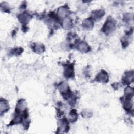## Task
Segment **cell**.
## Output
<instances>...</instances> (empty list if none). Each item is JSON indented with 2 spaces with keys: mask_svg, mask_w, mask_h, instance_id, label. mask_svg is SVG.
<instances>
[{
  "mask_svg": "<svg viewBox=\"0 0 134 134\" xmlns=\"http://www.w3.org/2000/svg\"><path fill=\"white\" fill-rule=\"evenodd\" d=\"M133 88L130 86H127L125 89V97L131 98L133 95Z\"/></svg>",
  "mask_w": 134,
  "mask_h": 134,
  "instance_id": "cell-15",
  "label": "cell"
},
{
  "mask_svg": "<svg viewBox=\"0 0 134 134\" xmlns=\"http://www.w3.org/2000/svg\"><path fill=\"white\" fill-rule=\"evenodd\" d=\"M94 25L93 20L91 18H86L83 21L82 25L83 28L87 30H90L93 28Z\"/></svg>",
  "mask_w": 134,
  "mask_h": 134,
  "instance_id": "cell-8",
  "label": "cell"
},
{
  "mask_svg": "<svg viewBox=\"0 0 134 134\" xmlns=\"http://www.w3.org/2000/svg\"><path fill=\"white\" fill-rule=\"evenodd\" d=\"M77 48L82 52H87L90 50V47L85 41L79 42L77 44Z\"/></svg>",
  "mask_w": 134,
  "mask_h": 134,
  "instance_id": "cell-6",
  "label": "cell"
},
{
  "mask_svg": "<svg viewBox=\"0 0 134 134\" xmlns=\"http://www.w3.org/2000/svg\"><path fill=\"white\" fill-rule=\"evenodd\" d=\"M133 71H128L125 73L122 78L123 82L126 84H129L133 81Z\"/></svg>",
  "mask_w": 134,
  "mask_h": 134,
  "instance_id": "cell-5",
  "label": "cell"
},
{
  "mask_svg": "<svg viewBox=\"0 0 134 134\" xmlns=\"http://www.w3.org/2000/svg\"><path fill=\"white\" fill-rule=\"evenodd\" d=\"M64 75L66 77H71L73 75V67L71 65H68L65 66Z\"/></svg>",
  "mask_w": 134,
  "mask_h": 134,
  "instance_id": "cell-12",
  "label": "cell"
},
{
  "mask_svg": "<svg viewBox=\"0 0 134 134\" xmlns=\"http://www.w3.org/2000/svg\"><path fill=\"white\" fill-rule=\"evenodd\" d=\"M105 14V12L103 9L95 10L92 12V19H98L102 18Z\"/></svg>",
  "mask_w": 134,
  "mask_h": 134,
  "instance_id": "cell-11",
  "label": "cell"
},
{
  "mask_svg": "<svg viewBox=\"0 0 134 134\" xmlns=\"http://www.w3.org/2000/svg\"><path fill=\"white\" fill-rule=\"evenodd\" d=\"M77 117H78V115L76 110L72 109V110L70 111L69 115V119L71 122H75L77 120Z\"/></svg>",
  "mask_w": 134,
  "mask_h": 134,
  "instance_id": "cell-14",
  "label": "cell"
},
{
  "mask_svg": "<svg viewBox=\"0 0 134 134\" xmlns=\"http://www.w3.org/2000/svg\"><path fill=\"white\" fill-rule=\"evenodd\" d=\"M96 80L97 82L105 83L108 81V76L105 71L102 70L98 73L96 77Z\"/></svg>",
  "mask_w": 134,
  "mask_h": 134,
  "instance_id": "cell-2",
  "label": "cell"
},
{
  "mask_svg": "<svg viewBox=\"0 0 134 134\" xmlns=\"http://www.w3.org/2000/svg\"><path fill=\"white\" fill-rule=\"evenodd\" d=\"M62 27L65 30H69L72 28L73 23L72 20L69 17H65L63 19L62 23Z\"/></svg>",
  "mask_w": 134,
  "mask_h": 134,
  "instance_id": "cell-7",
  "label": "cell"
},
{
  "mask_svg": "<svg viewBox=\"0 0 134 134\" xmlns=\"http://www.w3.org/2000/svg\"><path fill=\"white\" fill-rule=\"evenodd\" d=\"M69 13L68 8L65 6H62L58 8L57 14L58 16L60 17H62L63 18L66 17V16L68 15Z\"/></svg>",
  "mask_w": 134,
  "mask_h": 134,
  "instance_id": "cell-10",
  "label": "cell"
},
{
  "mask_svg": "<svg viewBox=\"0 0 134 134\" xmlns=\"http://www.w3.org/2000/svg\"><path fill=\"white\" fill-rule=\"evenodd\" d=\"M69 129V124L66 119H62L59 121L58 129L61 132L66 131Z\"/></svg>",
  "mask_w": 134,
  "mask_h": 134,
  "instance_id": "cell-3",
  "label": "cell"
},
{
  "mask_svg": "<svg viewBox=\"0 0 134 134\" xmlns=\"http://www.w3.org/2000/svg\"><path fill=\"white\" fill-rule=\"evenodd\" d=\"M31 17V15L27 12H24L19 14L18 16L19 21L24 24H26L28 23L30 20Z\"/></svg>",
  "mask_w": 134,
  "mask_h": 134,
  "instance_id": "cell-4",
  "label": "cell"
},
{
  "mask_svg": "<svg viewBox=\"0 0 134 134\" xmlns=\"http://www.w3.org/2000/svg\"><path fill=\"white\" fill-rule=\"evenodd\" d=\"M115 29L116 26L115 22L113 21V20L111 19H108L104 24L102 28V30L105 34L109 35L113 32L115 31Z\"/></svg>",
  "mask_w": 134,
  "mask_h": 134,
  "instance_id": "cell-1",
  "label": "cell"
},
{
  "mask_svg": "<svg viewBox=\"0 0 134 134\" xmlns=\"http://www.w3.org/2000/svg\"><path fill=\"white\" fill-rule=\"evenodd\" d=\"M34 50L37 53H41L44 51V47L42 44H36L34 47Z\"/></svg>",
  "mask_w": 134,
  "mask_h": 134,
  "instance_id": "cell-16",
  "label": "cell"
},
{
  "mask_svg": "<svg viewBox=\"0 0 134 134\" xmlns=\"http://www.w3.org/2000/svg\"><path fill=\"white\" fill-rule=\"evenodd\" d=\"M130 98H131L126 97V98H125V100L124 101V104H123L124 108L126 110H130L131 109V108H132V102L130 99Z\"/></svg>",
  "mask_w": 134,
  "mask_h": 134,
  "instance_id": "cell-13",
  "label": "cell"
},
{
  "mask_svg": "<svg viewBox=\"0 0 134 134\" xmlns=\"http://www.w3.org/2000/svg\"><path fill=\"white\" fill-rule=\"evenodd\" d=\"M9 110V104L7 100L1 99L0 102V112L2 114Z\"/></svg>",
  "mask_w": 134,
  "mask_h": 134,
  "instance_id": "cell-9",
  "label": "cell"
}]
</instances>
